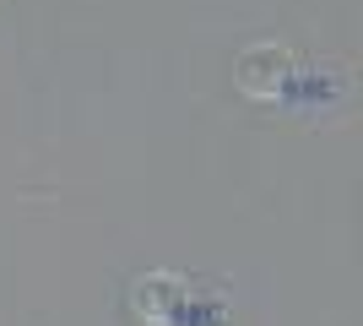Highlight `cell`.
Segmentation results:
<instances>
[{
	"label": "cell",
	"mask_w": 363,
	"mask_h": 326,
	"mask_svg": "<svg viewBox=\"0 0 363 326\" xmlns=\"http://www.w3.org/2000/svg\"><path fill=\"white\" fill-rule=\"evenodd\" d=\"M303 77H309V65L282 44H255L244 49L239 65H233V82H239L244 98H255V104H298L303 93Z\"/></svg>",
	"instance_id": "obj_1"
},
{
	"label": "cell",
	"mask_w": 363,
	"mask_h": 326,
	"mask_svg": "<svg viewBox=\"0 0 363 326\" xmlns=\"http://www.w3.org/2000/svg\"><path fill=\"white\" fill-rule=\"evenodd\" d=\"M130 305H136V315H141L147 326H179V310H184V278L152 272V278L136 283Z\"/></svg>",
	"instance_id": "obj_2"
}]
</instances>
